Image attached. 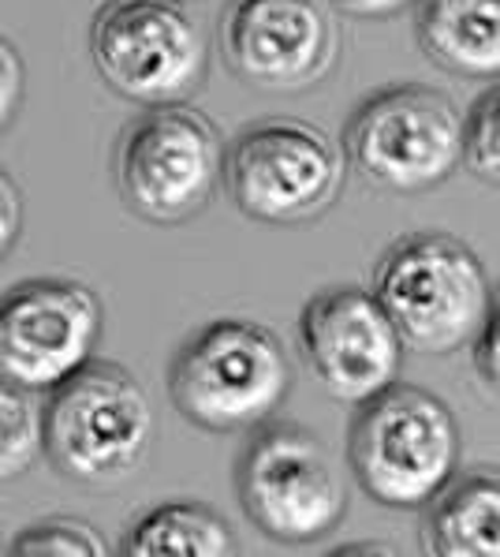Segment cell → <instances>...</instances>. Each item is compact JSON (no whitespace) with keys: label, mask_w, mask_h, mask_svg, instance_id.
Listing matches in <instances>:
<instances>
[{"label":"cell","mask_w":500,"mask_h":557,"mask_svg":"<svg viewBox=\"0 0 500 557\" xmlns=\"http://www.w3.org/2000/svg\"><path fill=\"white\" fill-rule=\"evenodd\" d=\"M460 165L471 169L474 180L497 187L500 184V90L489 83L460 113Z\"/></svg>","instance_id":"obj_17"},{"label":"cell","mask_w":500,"mask_h":557,"mask_svg":"<svg viewBox=\"0 0 500 557\" xmlns=\"http://www.w3.org/2000/svg\"><path fill=\"white\" fill-rule=\"evenodd\" d=\"M291 385L284 341L250 319L205 322L168 363V400L187 423L213 434L254 431L277 416Z\"/></svg>","instance_id":"obj_3"},{"label":"cell","mask_w":500,"mask_h":557,"mask_svg":"<svg viewBox=\"0 0 500 557\" xmlns=\"http://www.w3.org/2000/svg\"><path fill=\"white\" fill-rule=\"evenodd\" d=\"M217 41L224 67L265 94L314 90L340 60L329 0H228Z\"/></svg>","instance_id":"obj_10"},{"label":"cell","mask_w":500,"mask_h":557,"mask_svg":"<svg viewBox=\"0 0 500 557\" xmlns=\"http://www.w3.org/2000/svg\"><path fill=\"white\" fill-rule=\"evenodd\" d=\"M348 161L317 124L265 116L224 143L221 187L236 210L262 225H310L343 191Z\"/></svg>","instance_id":"obj_6"},{"label":"cell","mask_w":500,"mask_h":557,"mask_svg":"<svg viewBox=\"0 0 500 557\" xmlns=\"http://www.w3.org/2000/svg\"><path fill=\"white\" fill-rule=\"evenodd\" d=\"M340 153L374 191H434L460 169V109L445 90L392 83L359 101Z\"/></svg>","instance_id":"obj_7"},{"label":"cell","mask_w":500,"mask_h":557,"mask_svg":"<svg viewBox=\"0 0 500 557\" xmlns=\"http://www.w3.org/2000/svg\"><path fill=\"white\" fill-rule=\"evenodd\" d=\"M41 397V453L67 483L116 491L150 460L158 419L127 367L93 356Z\"/></svg>","instance_id":"obj_1"},{"label":"cell","mask_w":500,"mask_h":557,"mask_svg":"<svg viewBox=\"0 0 500 557\" xmlns=\"http://www.w3.org/2000/svg\"><path fill=\"white\" fill-rule=\"evenodd\" d=\"M348 468L370 502L422 509L460 468V423L437 393L396 379L355 405Z\"/></svg>","instance_id":"obj_4"},{"label":"cell","mask_w":500,"mask_h":557,"mask_svg":"<svg viewBox=\"0 0 500 557\" xmlns=\"http://www.w3.org/2000/svg\"><path fill=\"white\" fill-rule=\"evenodd\" d=\"M471 359H474V374L482 379L486 389H497V314H489L486 325L474 333L471 341Z\"/></svg>","instance_id":"obj_21"},{"label":"cell","mask_w":500,"mask_h":557,"mask_svg":"<svg viewBox=\"0 0 500 557\" xmlns=\"http://www.w3.org/2000/svg\"><path fill=\"white\" fill-rule=\"evenodd\" d=\"M12 554L27 557H105L112 546L101 531L79 517H46L38 524L23 528L12 543Z\"/></svg>","instance_id":"obj_18"},{"label":"cell","mask_w":500,"mask_h":557,"mask_svg":"<svg viewBox=\"0 0 500 557\" xmlns=\"http://www.w3.org/2000/svg\"><path fill=\"white\" fill-rule=\"evenodd\" d=\"M86 41L101 83L142 109L187 106L210 75L205 38L179 0H105Z\"/></svg>","instance_id":"obj_8"},{"label":"cell","mask_w":500,"mask_h":557,"mask_svg":"<svg viewBox=\"0 0 500 557\" xmlns=\"http://www.w3.org/2000/svg\"><path fill=\"white\" fill-rule=\"evenodd\" d=\"M370 293L400 333L403 348L452 356L497 314L493 281L463 239L422 228L392 239L374 265Z\"/></svg>","instance_id":"obj_2"},{"label":"cell","mask_w":500,"mask_h":557,"mask_svg":"<svg viewBox=\"0 0 500 557\" xmlns=\"http://www.w3.org/2000/svg\"><path fill=\"white\" fill-rule=\"evenodd\" d=\"M418 49L437 72L497 83L500 0H415Z\"/></svg>","instance_id":"obj_13"},{"label":"cell","mask_w":500,"mask_h":557,"mask_svg":"<svg viewBox=\"0 0 500 557\" xmlns=\"http://www.w3.org/2000/svg\"><path fill=\"white\" fill-rule=\"evenodd\" d=\"M105 307L72 277H34L0 296V379L49 393L98 352Z\"/></svg>","instance_id":"obj_11"},{"label":"cell","mask_w":500,"mask_h":557,"mask_svg":"<svg viewBox=\"0 0 500 557\" xmlns=\"http://www.w3.org/2000/svg\"><path fill=\"white\" fill-rule=\"evenodd\" d=\"M236 498L265 539L307 546L325 539L348 512V491L314 431L265 419L250 431L236 465Z\"/></svg>","instance_id":"obj_9"},{"label":"cell","mask_w":500,"mask_h":557,"mask_svg":"<svg viewBox=\"0 0 500 557\" xmlns=\"http://www.w3.org/2000/svg\"><path fill=\"white\" fill-rule=\"evenodd\" d=\"M120 554L127 557H232L239 539L217 509L191 498L161 502L124 531Z\"/></svg>","instance_id":"obj_15"},{"label":"cell","mask_w":500,"mask_h":557,"mask_svg":"<svg viewBox=\"0 0 500 557\" xmlns=\"http://www.w3.org/2000/svg\"><path fill=\"white\" fill-rule=\"evenodd\" d=\"M23 94H27V64H23L20 49L0 34V135L12 127Z\"/></svg>","instance_id":"obj_19"},{"label":"cell","mask_w":500,"mask_h":557,"mask_svg":"<svg viewBox=\"0 0 500 557\" xmlns=\"http://www.w3.org/2000/svg\"><path fill=\"white\" fill-rule=\"evenodd\" d=\"M41 457L38 393L0 379V483L27 475Z\"/></svg>","instance_id":"obj_16"},{"label":"cell","mask_w":500,"mask_h":557,"mask_svg":"<svg viewBox=\"0 0 500 557\" xmlns=\"http://www.w3.org/2000/svg\"><path fill=\"white\" fill-rule=\"evenodd\" d=\"M23 236V187L0 165V262L15 251Z\"/></svg>","instance_id":"obj_20"},{"label":"cell","mask_w":500,"mask_h":557,"mask_svg":"<svg viewBox=\"0 0 500 557\" xmlns=\"http://www.w3.org/2000/svg\"><path fill=\"white\" fill-rule=\"evenodd\" d=\"M333 554H400L389 543H351V546H336Z\"/></svg>","instance_id":"obj_23"},{"label":"cell","mask_w":500,"mask_h":557,"mask_svg":"<svg viewBox=\"0 0 500 557\" xmlns=\"http://www.w3.org/2000/svg\"><path fill=\"white\" fill-rule=\"evenodd\" d=\"M422 509V535L434 557H500V479L493 468L452 475Z\"/></svg>","instance_id":"obj_14"},{"label":"cell","mask_w":500,"mask_h":557,"mask_svg":"<svg viewBox=\"0 0 500 557\" xmlns=\"http://www.w3.org/2000/svg\"><path fill=\"white\" fill-rule=\"evenodd\" d=\"M179 4H184V0H179Z\"/></svg>","instance_id":"obj_24"},{"label":"cell","mask_w":500,"mask_h":557,"mask_svg":"<svg viewBox=\"0 0 500 557\" xmlns=\"http://www.w3.org/2000/svg\"><path fill=\"white\" fill-rule=\"evenodd\" d=\"M224 135L191 106H153L127 120L112 147V180L146 225H187L221 187Z\"/></svg>","instance_id":"obj_5"},{"label":"cell","mask_w":500,"mask_h":557,"mask_svg":"<svg viewBox=\"0 0 500 557\" xmlns=\"http://www.w3.org/2000/svg\"><path fill=\"white\" fill-rule=\"evenodd\" d=\"M329 4H333V12L351 15V20L377 23V20H392V15L415 8V0H329Z\"/></svg>","instance_id":"obj_22"},{"label":"cell","mask_w":500,"mask_h":557,"mask_svg":"<svg viewBox=\"0 0 500 557\" xmlns=\"http://www.w3.org/2000/svg\"><path fill=\"white\" fill-rule=\"evenodd\" d=\"M299 345L314 379L340 405H362L400 379L403 341L370 288L333 285L307 299Z\"/></svg>","instance_id":"obj_12"}]
</instances>
